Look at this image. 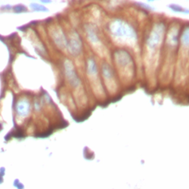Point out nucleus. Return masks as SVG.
<instances>
[{"label": "nucleus", "mask_w": 189, "mask_h": 189, "mask_svg": "<svg viewBox=\"0 0 189 189\" xmlns=\"http://www.w3.org/2000/svg\"><path fill=\"white\" fill-rule=\"evenodd\" d=\"M109 31L114 37L128 44H134L138 38L134 28L121 19H115L110 23Z\"/></svg>", "instance_id": "nucleus-1"}, {"label": "nucleus", "mask_w": 189, "mask_h": 189, "mask_svg": "<svg viewBox=\"0 0 189 189\" xmlns=\"http://www.w3.org/2000/svg\"><path fill=\"white\" fill-rule=\"evenodd\" d=\"M164 30H165V28H164L163 24L160 23V24H155L148 37L147 45L148 47L151 49H155L160 44L162 39H163Z\"/></svg>", "instance_id": "nucleus-2"}, {"label": "nucleus", "mask_w": 189, "mask_h": 189, "mask_svg": "<svg viewBox=\"0 0 189 189\" xmlns=\"http://www.w3.org/2000/svg\"><path fill=\"white\" fill-rule=\"evenodd\" d=\"M64 69L65 74H66V76L67 79H68L69 84L73 86H74V87L78 86L79 84H80V79H79L78 76H77L73 63L71 62L70 61H65Z\"/></svg>", "instance_id": "nucleus-3"}, {"label": "nucleus", "mask_w": 189, "mask_h": 189, "mask_svg": "<svg viewBox=\"0 0 189 189\" xmlns=\"http://www.w3.org/2000/svg\"><path fill=\"white\" fill-rule=\"evenodd\" d=\"M67 47L73 55H76L81 53L82 49L81 40L76 33H73L70 36L69 41L67 42Z\"/></svg>", "instance_id": "nucleus-4"}, {"label": "nucleus", "mask_w": 189, "mask_h": 189, "mask_svg": "<svg viewBox=\"0 0 189 189\" xmlns=\"http://www.w3.org/2000/svg\"><path fill=\"white\" fill-rule=\"evenodd\" d=\"M115 56H116L115 60L120 66L126 67L132 64V58L126 52L122 51L117 52L115 54Z\"/></svg>", "instance_id": "nucleus-5"}, {"label": "nucleus", "mask_w": 189, "mask_h": 189, "mask_svg": "<svg viewBox=\"0 0 189 189\" xmlns=\"http://www.w3.org/2000/svg\"><path fill=\"white\" fill-rule=\"evenodd\" d=\"M16 111L21 117L28 116L30 111V103L27 100L19 101L16 105Z\"/></svg>", "instance_id": "nucleus-6"}, {"label": "nucleus", "mask_w": 189, "mask_h": 189, "mask_svg": "<svg viewBox=\"0 0 189 189\" xmlns=\"http://www.w3.org/2000/svg\"><path fill=\"white\" fill-rule=\"evenodd\" d=\"M53 37L54 41L55 42V44H56L59 47H60L61 48L67 47V42H68L67 41L64 35L62 32H61V30L54 32Z\"/></svg>", "instance_id": "nucleus-7"}, {"label": "nucleus", "mask_w": 189, "mask_h": 189, "mask_svg": "<svg viewBox=\"0 0 189 189\" xmlns=\"http://www.w3.org/2000/svg\"><path fill=\"white\" fill-rule=\"evenodd\" d=\"M86 35H87V37L90 40V42H92V44H97L100 42L99 37H98V35L97 34V31H96V29L94 26L92 25H88L86 28Z\"/></svg>", "instance_id": "nucleus-8"}, {"label": "nucleus", "mask_w": 189, "mask_h": 189, "mask_svg": "<svg viewBox=\"0 0 189 189\" xmlns=\"http://www.w3.org/2000/svg\"><path fill=\"white\" fill-rule=\"evenodd\" d=\"M178 30L176 28H174L168 34V44L171 46H175L178 42Z\"/></svg>", "instance_id": "nucleus-9"}, {"label": "nucleus", "mask_w": 189, "mask_h": 189, "mask_svg": "<svg viewBox=\"0 0 189 189\" xmlns=\"http://www.w3.org/2000/svg\"><path fill=\"white\" fill-rule=\"evenodd\" d=\"M86 69H87V73L90 76H96L98 73V68L96 62L94 59H90L87 61V65H86Z\"/></svg>", "instance_id": "nucleus-10"}, {"label": "nucleus", "mask_w": 189, "mask_h": 189, "mask_svg": "<svg viewBox=\"0 0 189 189\" xmlns=\"http://www.w3.org/2000/svg\"><path fill=\"white\" fill-rule=\"evenodd\" d=\"M102 72H103V75L104 78L107 80H111L113 78L114 74L113 71L110 67L108 64H103V67H102Z\"/></svg>", "instance_id": "nucleus-11"}, {"label": "nucleus", "mask_w": 189, "mask_h": 189, "mask_svg": "<svg viewBox=\"0 0 189 189\" xmlns=\"http://www.w3.org/2000/svg\"><path fill=\"white\" fill-rule=\"evenodd\" d=\"M30 7L33 11H36V12H47V11H49L48 8L45 6L38 3H30Z\"/></svg>", "instance_id": "nucleus-12"}, {"label": "nucleus", "mask_w": 189, "mask_h": 189, "mask_svg": "<svg viewBox=\"0 0 189 189\" xmlns=\"http://www.w3.org/2000/svg\"><path fill=\"white\" fill-rule=\"evenodd\" d=\"M181 42L186 47H189V27L186 28L181 36Z\"/></svg>", "instance_id": "nucleus-13"}, {"label": "nucleus", "mask_w": 189, "mask_h": 189, "mask_svg": "<svg viewBox=\"0 0 189 189\" xmlns=\"http://www.w3.org/2000/svg\"><path fill=\"white\" fill-rule=\"evenodd\" d=\"M13 11L16 13H21L27 12V11H28V9H27V7L24 6V5H19L13 7Z\"/></svg>", "instance_id": "nucleus-14"}, {"label": "nucleus", "mask_w": 189, "mask_h": 189, "mask_svg": "<svg viewBox=\"0 0 189 189\" xmlns=\"http://www.w3.org/2000/svg\"><path fill=\"white\" fill-rule=\"evenodd\" d=\"M174 7H171L174 11H178V12H185V10L182 9V7H180V6H176V5H174Z\"/></svg>", "instance_id": "nucleus-15"}, {"label": "nucleus", "mask_w": 189, "mask_h": 189, "mask_svg": "<svg viewBox=\"0 0 189 189\" xmlns=\"http://www.w3.org/2000/svg\"><path fill=\"white\" fill-rule=\"evenodd\" d=\"M41 2H42V3H51V1H44V0H41Z\"/></svg>", "instance_id": "nucleus-16"}]
</instances>
